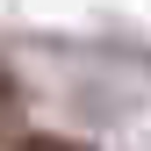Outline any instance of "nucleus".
I'll use <instances>...</instances> for the list:
<instances>
[{
  "instance_id": "obj_2",
  "label": "nucleus",
  "mask_w": 151,
  "mask_h": 151,
  "mask_svg": "<svg viewBox=\"0 0 151 151\" xmlns=\"http://www.w3.org/2000/svg\"><path fill=\"white\" fill-rule=\"evenodd\" d=\"M14 151H86V144H65V137H22Z\"/></svg>"
},
{
  "instance_id": "obj_1",
  "label": "nucleus",
  "mask_w": 151,
  "mask_h": 151,
  "mask_svg": "<svg viewBox=\"0 0 151 151\" xmlns=\"http://www.w3.org/2000/svg\"><path fill=\"white\" fill-rule=\"evenodd\" d=\"M14 115H22V86H14V79H7V72H0V129H7Z\"/></svg>"
}]
</instances>
